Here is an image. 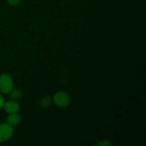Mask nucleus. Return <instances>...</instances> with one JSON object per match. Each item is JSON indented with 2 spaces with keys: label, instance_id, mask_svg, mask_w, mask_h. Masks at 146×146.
<instances>
[{
  "label": "nucleus",
  "instance_id": "1",
  "mask_svg": "<svg viewBox=\"0 0 146 146\" xmlns=\"http://www.w3.org/2000/svg\"><path fill=\"white\" fill-rule=\"evenodd\" d=\"M13 79L9 74H1L0 76V92L2 94H9L13 89Z\"/></svg>",
  "mask_w": 146,
  "mask_h": 146
},
{
  "label": "nucleus",
  "instance_id": "2",
  "mask_svg": "<svg viewBox=\"0 0 146 146\" xmlns=\"http://www.w3.org/2000/svg\"><path fill=\"white\" fill-rule=\"evenodd\" d=\"M54 102L59 108H66L71 103V97L64 91H58L54 95Z\"/></svg>",
  "mask_w": 146,
  "mask_h": 146
},
{
  "label": "nucleus",
  "instance_id": "3",
  "mask_svg": "<svg viewBox=\"0 0 146 146\" xmlns=\"http://www.w3.org/2000/svg\"><path fill=\"white\" fill-rule=\"evenodd\" d=\"M14 134V129L7 123L0 124V142H6L11 139Z\"/></svg>",
  "mask_w": 146,
  "mask_h": 146
},
{
  "label": "nucleus",
  "instance_id": "4",
  "mask_svg": "<svg viewBox=\"0 0 146 146\" xmlns=\"http://www.w3.org/2000/svg\"><path fill=\"white\" fill-rule=\"evenodd\" d=\"M3 107H4L6 112L9 114L18 113L20 109L19 104L14 101H7V102L4 103Z\"/></svg>",
  "mask_w": 146,
  "mask_h": 146
},
{
  "label": "nucleus",
  "instance_id": "5",
  "mask_svg": "<svg viewBox=\"0 0 146 146\" xmlns=\"http://www.w3.org/2000/svg\"><path fill=\"white\" fill-rule=\"evenodd\" d=\"M21 116L17 113H15L9 114V115L7 117V123L9 124L11 126L14 127L18 125L20 123V122H21Z\"/></svg>",
  "mask_w": 146,
  "mask_h": 146
},
{
  "label": "nucleus",
  "instance_id": "6",
  "mask_svg": "<svg viewBox=\"0 0 146 146\" xmlns=\"http://www.w3.org/2000/svg\"><path fill=\"white\" fill-rule=\"evenodd\" d=\"M51 101H52V99H51V97L49 96H46L44 97L41 99L40 101V105L42 108H48L51 104Z\"/></svg>",
  "mask_w": 146,
  "mask_h": 146
},
{
  "label": "nucleus",
  "instance_id": "7",
  "mask_svg": "<svg viewBox=\"0 0 146 146\" xmlns=\"http://www.w3.org/2000/svg\"><path fill=\"white\" fill-rule=\"evenodd\" d=\"M10 96L14 99H17V98H20L22 97L23 92L19 88H16V89H12L10 91Z\"/></svg>",
  "mask_w": 146,
  "mask_h": 146
},
{
  "label": "nucleus",
  "instance_id": "8",
  "mask_svg": "<svg viewBox=\"0 0 146 146\" xmlns=\"http://www.w3.org/2000/svg\"><path fill=\"white\" fill-rule=\"evenodd\" d=\"M97 145L98 146H111L112 145V143L110 142L109 141H106V140H104V141H100L99 143H97Z\"/></svg>",
  "mask_w": 146,
  "mask_h": 146
},
{
  "label": "nucleus",
  "instance_id": "9",
  "mask_svg": "<svg viewBox=\"0 0 146 146\" xmlns=\"http://www.w3.org/2000/svg\"><path fill=\"white\" fill-rule=\"evenodd\" d=\"M9 4L11 6H17L20 3L21 0H7Z\"/></svg>",
  "mask_w": 146,
  "mask_h": 146
},
{
  "label": "nucleus",
  "instance_id": "10",
  "mask_svg": "<svg viewBox=\"0 0 146 146\" xmlns=\"http://www.w3.org/2000/svg\"><path fill=\"white\" fill-rule=\"evenodd\" d=\"M4 98H3L2 96L0 94V108H1V107H3V106H4Z\"/></svg>",
  "mask_w": 146,
  "mask_h": 146
}]
</instances>
